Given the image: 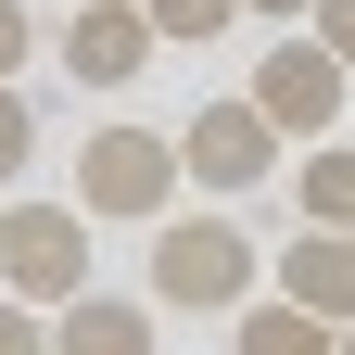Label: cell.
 I'll use <instances>...</instances> for the list:
<instances>
[{
	"mask_svg": "<svg viewBox=\"0 0 355 355\" xmlns=\"http://www.w3.org/2000/svg\"><path fill=\"white\" fill-rule=\"evenodd\" d=\"M178 178H191V191H266V178H279V140H266V114L241 89H216V102L178 127Z\"/></svg>",
	"mask_w": 355,
	"mask_h": 355,
	"instance_id": "5b68a950",
	"label": "cell"
},
{
	"mask_svg": "<svg viewBox=\"0 0 355 355\" xmlns=\"http://www.w3.org/2000/svg\"><path fill=\"white\" fill-rule=\"evenodd\" d=\"M0 292L38 304V318L76 304V292H89V216L51 203V191H13V203H0Z\"/></svg>",
	"mask_w": 355,
	"mask_h": 355,
	"instance_id": "277c9868",
	"label": "cell"
},
{
	"mask_svg": "<svg viewBox=\"0 0 355 355\" xmlns=\"http://www.w3.org/2000/svg\"><path fill=\"white\" fill-rule=\"evenodd\" d=\"M279 304H304L318 330H355V229H292L279 241Z\"/></svg>",
	"mask_w": 355,
	"mask_h": 355,
	"instance_id": "52a82bcc",
	"label": "cell"
},
{
	"mask_svg": "<svg viewBox=\"0 0 355 355\" xmlns=\"http://www.w3.org/2000/svg\"><path fill=\"white\" fill-rule=\"evenodd\" d=\"M140 26H153V51H203L241 26V0H140Z\"/></svg>",
	"mask_w": 355,
	"mask_h": 355,
	"instance_id": "8fae6325",
	"label": "cell"
},
{
	"mask_svg": "<svg viewBox=\"0 0 355 355\" xmlns=\"http://www.w3.org/2000/svg\"><path fill=\"white\" fill-rule=\"evenodd\" d=\"M26 51H38V13H26V0H0V89L26 76Z\"/></svg>",
	"mask_w": 355,
	"mask_h": 355,
	"instance_id": "5bb4252c",
	"label": "cell"
},
{
	"mask_svg": "<svg viewBox=\"0 0 355 355\" xmlns=\"http://www.w3.org/2000/svg\"><path fill=\"white\" fill-rule=\"evenodd\" d=\"M51 355H153V304L140 292H76V304H51Z\"/></svg>",
	"mask_w": 355,
	"mask_h": 355,
	"instance_id": "ba28073f",
	"label": "cell"
},
{
	"mask_svg": "<svg viewBox=\"0 0 355 355\" xmlns=\"http://www.w3.org/2000/svg\"><path fill=\"white\" fill-rule=\"evenodd\" d=\"M76 216H89V229H102V216H114V229H153V216H178V140H165V127H89V140H76Z\"/></svg>",
	"mask_w": 355,
	"mask_h": 355,
	"instance_id": "7a4b0ae2",
	"label": "cell"
},
{
	"mask_svg": "<svg viewBox=\"0 0 355 355\" xmlns=\"http://www.w3.org/2000/svg\"><path fill=\"white\" fill-rule=\"evenodd\" d=\"M292 203H304V229H355V140H304Z\"/></svg>",
	"mask_w": 355,
	"mask_h": 355,
	"instance_id": "9c48e42d",
	"label": "cell"
},
{
	"mask_svg": "<svg viewBox=\"0 0 355 355\" xmlns=\"http://www.w3.org/2000/svg\"><path fill=\"white\" fill-rule=\"evenodd\" d=\"M51 51H64L76 89H140L153 76V26H140V0H76Z\"/></svg>",
	"mask_w": 355,
	"mask_h": 355,
	"instance_id": "8992f818",
	"label": "cell"
},
{
	"mask_svg": "<svg viewBox=\"0 0 355 355\" xmlns=\"http://www.w3.org/2000/svg\"><path fill=\"white\" fill-rule=\"evenodd\" d=\"M241 13H266V26H304V13H318V0H241Z\"/></svg>",
	"mask_w": 355,
	"mask_h": 355,
	"instance_id": "2e32d148",
	"label": "cell"
},
{
	"mask_svg": "<svg viewBox=\"0 0 355 355\" xmlns=\"http://www.w3.org/2000/svg\"><path fill=\"white\" fill-rule=\"evenodd\" d=\"M229 355H330V330L304 318V304H279V292H254L241 318H229Z\"/></svg>",
	"mask_w": 355,
	"mask_h": 355,
	"instance_id": "30bf717a",
	"label": "cell"
},
{
	"mask_svg": "<svg viewBox=\"0 0 355 355\" xmlns=\"http://www.w3.org/2000/svg\"><path fill=\"white\" fill-rule=\"evenodd\" d=\"M241 102L266 114V140H279V153H304V140H343V102H355V76H343V64H330L304 26H279V38H266V64L241 76Z\"/></svg>",
	"mask_w": 355,
	"mask_h": 355,
	"instance_id": "3957f363",
	"label": "cell"
},
{
	"mask_svg": "<svg viewBox=\"0 0 355 355\" xmlns=\"http://www.w3.org/2000/svg\"><path fill=\"white\" fill-rule=\"evenodd\" d=\"M330 355H355V330H330Z\"/></svg>",
	"mask_w": 355,
	"mask_h": 355,
	"instance_id": "e0dca14e",
	"label": "cell"
},
{
	"mask_svg": "<svg viewBox=\"0 0 355 355\" xmlns=\"http://www.w3.org/2000/svg\"><path fill=\"white\" fill-rule=\"evenodd\" d=\"M304 38H318V51L355 76V0H318V13H304Z\"/></svg>",
	"mask_w": 355,
	"mask_h": 355,
	"instance_id": "4fadbf2b",
	"label": "cell"
},
{
	"mask_svg": "<svg viewBox=\"0 0 355 355\" xmlns=\"http://www.w3.org/2000/svg\"><path fill=\"white\" fill-rule=\"evenodd\" d=\"M254 279H266V254H254V229L241 216H153V318L178 304V318H241L254 304Z\"/></svg>",
	"mask_w": 355,
	"mask_h": 355,
	"instance_id": "6da1fadb",
	"label": "cell"
},
{
	"mask_svg": "<svg viewBox=\"0 0 355 355\" xmlns=\"http://www.w3.org/2000/svg\"><path fill=\"white\" fill-rule=\"evenodd\" d=\"M26 153H38V102H26V89H0V191L26 178Z\"/></svg>",
	"mask_w": 355,
	"mask_h": 355,
	"instance_id": "7c38bea8",
	"label": "cell"
},
{
	"mask_svg": "<svg viewBox=\"0 0 355 355\" xmlns=\"http://www.w3.org/2000/svg\"><path fill=\"white\" fill-rule=\"evenodd\" d=\"M0 355H51V318H38V304H13V292H0Z\"/></svg>",
	"mask_w": 355,
	"mask_h": 355,
	"instance_id": "9a60e30c",
	"label": "cell"
}]
</instances>
